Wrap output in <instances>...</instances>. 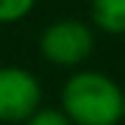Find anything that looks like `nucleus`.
<instances>
[{
  "label": "nucleus",
  "mask_w": 125,
  "mask_h": 125,
  "mask_svg": "<svg viewBox=\"0 0 125 125\" xmlns=\"http://www.w3.org/2000/svg\"><path fill=\"white\" fill-rule=\"evenodd\" d=\"M43 89L33 72L23 66H0V123L21 125L41 107Z\"/></svg>",
  "instance_id": "nucleus-3"
},
{
  "label": "nucleus",
  "mask_w": 125,
  "mask_h": 125,
  "mask_svg": "<svg viewBox=\"0 0 125 125\" xmlns=\"http://www.w3.org/2000/svg\"><path fill=\"white\" fill-rule=\"evenodd\" d=\"M92 26L110 36H125V0H92Z\"/></svg>",
  "instance_id": "nucleus-4"
},
{
  "label": "nucleus",
  "mask_w": 125,
  "mask_h": 125,
  "mask_svg": "<svg viewBox=\"0 0 125 125\" xmlns=\"http://www.w3.org/2000/svg\"><path fill=\"white\" fill-rule=\"evenodd\" d=\"M38 51L59 69H77L94 51V31L79 18H59L43 28Z\"/></svg>",
  "instance_id": "nucleus-2"
},
{
  "label": "nucleus",
  "mask_w": 125,
  "mask_h": 125,
  "mask_svg": "<svg viewBox=\"0 0 125 125\" xmlns=\"http://www.w3.org/2000/svg\"><path fill=\"white\" fill-rule=\"evenodd\" d=\"M61 112L72 125H117L123 120V89L102 72L79 69L61 87Z\"/></svg>",
  "instance_id": "nucleus-1"
},
{
  "label": "nucleus",
  "mask_w": 125,
  "mask_h": 125,
  "mask_svg": "<svg viewBox=\"0 0 125 125\" xmlns=\"http://www.w3.org/2000/svg\"><path fill=\"white\" fill-rule=\"evenodd\" d=\"M36 0H0V23H18L33 10Z\"/></svg>",
  "instance_id": "nucleus-5"
},
{
  "label": "nucleus",
  "mask_w": 125,
  "mask_h": 125,
  "mask_svg": "<svg viewBox=\"0 0 125 125\" xmlns=\"http://www.w3.org/2000/svg\"><path fill=\"white\" fill-rule=\"evenodd\" d=\"M123 120H125V92H123Z\"/></svg>",
  "instance_id": "nucleus-7"
},
{
  "label": "nucleus",
  "mask_w": 125,
  "mask_h": 125,
  "mask_svg": "<svg viewBox=\"0 0 125 125\" xmlns=\"http://www.w3.org/2000/svg\"><path fill=\"white\" fill-rule=\"evenodd\" d=\"M21 125H72V120L61 112V107H38Z\"/></svg>",
  "instance_id": "nucleus-6"
}]
</instances>
